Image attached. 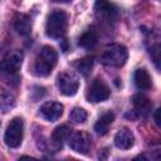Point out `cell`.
Wrapping results in <instances>:
<instances>
[{
  "label": "cell",
  "mask_w": 161,
  "mask_h": 161,
  "mask_svg": "<svg viewBox=\"0 0 161 161\" xmlns=\"http://www.w3.org/2000/svg\"><path fill=\"white\" fill-rule=\"evenodd\" d=\"M23 52L21 50H11L9 52L0 62V74L8 79L9 83H11V80H15L16 83L19 82V75L18 72L21 67L23 63Z\"/></svg>",
  "instance_id": "6da1fadb"
},
{
  "label": "cell",
  "mask_w": 161,
  "mask_h": 161,
  "mask_svg": "<svg viewBox=\"0 0 161 161\" xmlns=\"http://www.w3.org/2000/svg\"><path fill=\"white\" fill-rule=\"evenodd\" d=\"M58 60V54L57 50L49 45H44L39 54L35 58L34 62V70L35 74L39 77H47L52 73V70L54 69L55 64Z\"/></svg>",
  "instance_id": "7a4b0ae2"
},
{
  "label": "cell",
  "mask_w": 161,
  "mask_h": 161,
  "mask_svg": "<svg viewBox=\"0 0 161 161\" xmlns=\"http://www.w3.org/2000/svg\"><path fill=\"white\" fill-rule=\"evenodd\" d=\"M67 25H68L67 14L63 10H54L48 15L45 33L49 38L60 39L65 34Z\"/></svg>",
  "instance_id": "3957f363"
},
{
  "label": "cell",
  "mask_w": 161,
  "mask_h": 161,
  "mask_svg": "<svg viewBox=\"0 0 161 161\" xmlns=\"http://www.w3.org/2000/svg\"><path fill=\"white\" fill-rule=\"evenodd\" d=\"M128 58V52L126 47L121 44H109L104 48L102 55H101V62L104 65L108 67H122L125 65L126 60Z\"/></svg>",
  "instance_id": "277c9868"
},
{
  "label": "cell",
  "mask_w": 161,
  "mask_h": 161,
  "mask_svg": "<svg viewBox=\"0 0 161 161\" xmlns=\"http://www.w3.org/2000/svg\"><path fill=\"white\" fill-rule=\"evenodd\" d=\"M23 133H24V121H23V118L14 117L10 121V123L8 125V128H6L5 136H4V141L9 147L16 148L21 145Z\"/></svg>",
  "instance_id": "5b68a950"
},
{
  "label": "cell",
  "mask_w": 161,
  "mask_h": 161,
  "mask_svg": "<svg viewBox=\"0 0 161 161\" xmlns=\"http://www.w3.org/2000/svg\"><path fill=\"white\" fill-rule=\"evenodd\" d=\"M57 86H58L59 92L63 96L69 97V96H74L78 92L79 80L74 74L68 73V72H63L57 78Z\"/></svg>",
  "instance_id": "8992f818"
},
{
  "label": "cell",
  "mask_w": 161,
  "mask_h": 161,
  "mask_svg": "<svg viewBox=\"0 0 161 161\" xmlns=\"http://www.w3.org/2000/svg\"><path fill=\"white\" fill-rule=\"evenodd\" d=\"M109 96H111L109 87L101 78L94 79L87 91V99L89 102H93V103L103 102V101L108 99Z\"/></svg>",
  "instance_id": "52a82bcc"
},
{
  "label": "cell",
  "mask_w": 161,
  "mask_h": 161,
  "mask_svg": "<svg viewBox=\"0 0 161 161\" xmlns=\"http://www.w3.org/2000/svg\"><path fill=\"white\" fill-rule=\"evenodd\" d=\"M69 146L73 151L78 153H88L91 146H92V138L91 136L84 131H77L69 135Z\"/></svg>",
  "instance_id": "ba28073f"
},
{
  "label": "cell",
  "mask_w": 161,
  "mask_h": 161,
  "mask_svg": "<svg viewBox=\"0 0 161 161\" xmlns=\"http://www.w3.org/2000/svg\"><path fill=\"white\" fill-rule=\"evenodd\" d=\"M63 109L64 107L59 102H45L44 104H42L39 112L47 121L54 122L60 118V116L63 114Z\"/></svg>",
  "instance_id": "9c48e42d"
},
{
  "label": "cell",
  "mask_w": 161,
  "mask_h": 161,
  "mask_svg": "<svg viewBox=\"0 0 161 161\" xmlns=\"http://www.w3.org/2000/svg\"><path fill=\"white\" fill-rule=\"evenodd\" d=\"M70 131H72V130H70L67 125L58 126V127L53 131V133H52V136H50V140H49V147L53 150V152H55V151H58L59 148H62L63 141L69 137V135L72 133Z\"/></svg>",
  "instance_id": "30bf717a"
},
{
  "label": "cell",
  "mask_w": 161,
  "mask_h": 161,
  "mask_svg": "<svg viewBox=\"0 0 161 161\" xmlns=\"http://www.w3.org/2000/svg\"><path fill=\"white\" fill-rule=\"evenodd\" d=\"M94 10L99 18H103L106 20H112L118 15L117 6L111 4L108 0H97Z\"/></svg>",
  "instance_id": "8fae6325"
},
{
  "label": "cell",
  "mask_w": 161,
  "mask_h": 161,
  "mask_svg": "<svg viewBox=\"0 0 161 161\" xmlns=\"http://www.w3.org/2000/svg\"><path fill=\"white\" fill-rule=\"evenodd\" d=\"M133 108H135V113L137 116H141V117H145L150 113L151 111V107H152V103L151 101L143 96V94H136L133 96Z\"/></svg>",
  "instance_id": "7c38bea8"
},
{
  "label": "cell",
  "mask_w": 161,
  "mask_h": 161,
  "mask_svg": "<svg viewBox=\"0 0 161 161\" xmlns=\"http://www.w3.org/2000/svg\"><path fill=\"white\" fill-rule=\"evenodd\" d=\"M133 135L128 128L119 130L114 136V145L121 150H128L133 146Z\"/></svg>",
  "instance_id": "4fadbf2b"
},
{
  "label": "cell",
  "mask_w": 161,
  "mask_h": 161,
  "mask_svg": "<svg viewBox=\"0 0 161 161\" xmlns=\"http://www.w3.org/2000/svg\"><path fill=\"white\" fill-rule=\"evenodd\" d=\"M14 28L18 34L26 36L31 31V19L25 14H16L14 18Z\"/></svg>",
  "instance_id": "5bb4252c"
},
{
  "label": "cell",
  "mask_w": 161,
  "mask_h": 161,
  "mask_svg": "<svg viewBox=\"0 0 161 161\" xmlns=\"http://www.w3.org/2000/svg\"><path fill=\"white\" fill-rule=\"evenodd\" d=\"M133 82L136 84V87L138 89H142V91H146V89H150L152 87V79L148 74V72L143 68H140L135 72L133 74Z\"/></svg>",
  "instance_id": "9a60e30c"
},
{
  "label": "cell",
  "mask_w": 161,
  "mask_h": 161,
  "mask_svg": "<svg viewBox=\"0 0 161 161\" xmlns=\"http://www.w3.org/2000/svg\"><path fill=\"white\" fill-rule=\"evenodd\" d=\"M14 106H15L14 94L10 91L0 87V112L1 113H6L10 109H13Z\"/></svg>",
  "instance_id": "2e32d148"
},
{
  "label": "cell",
  "mask_w": 161,
  "mask_h": 161,
  "mask_svg": "<svg viewBox=\"0 0 161 161\" xmlns=\"http://www.w3.org/2000/svg\"><path fill=\"white\" fill-rule=\"evenodd\" d=\"M97 42H98V34H97V31L94 29H89V30L84 31L80 35V38L78 40V44H79V47H82L84 49H92V48L96 47Z\"/></svg>",
  "instance_id": "e0dca14e"
},
{
  "label": "cell",
  "mask_w": 161,
  "mask_h": 161,
  "mask_svg": "<svg viewBox=\"0 0 161 161\" xmlns=\"http://www.w3.org/2000/svg\"><path fill=\"white\" fill-rule=\"evenodd\" d=\"M114 121V114L112 112H106L104 114H102L97 123L94 125V131L98 133V135H106L108 132V127L109 125Z\"/></svg>",
  "instance_id": "ac0fdd59"
},
{
  "label": "cell",
  "mask_w": 161,
  "mask_h": 161,
  "mask_svg": "<svg viewBox=\"0 0 161 161\" xmlns=\"http://www.w3.org/2000/svg\"><path fill=\"white\" fill-rule=\"evenodd\" d=\"M74 65H75L77 70H78L82 75L87 77V75L91 73V70H92V67H93V58H92V57H84V58L77 60Z\"/></svg>",
  "instance_id": "d6986e66"
},
{
  "label": "cell",
  "mask_w": 161,
  "mask_h": 161,
  "mask_svg": "<svg viewBox=\"0 0 161 161\" xmlns=\"http://www.w3.org/2000/svg\"><path fill=\"white\" fill-rule=\"evenodd\" d=\"M69 119L73 123H83L87 119V112L80 107H74L69 113Z\"/></svg>",
  "instance_id": "ffe728a7"
},
{
  "label": "cell",
  "mask_w": 161,
  "mask_h": 161,
  "mask_svg": "<svg viewBox=\"0 0 161 161\" xmlns=\"http://www.w3.org/2000/svg\"><path fill=\"white\" fill-rule=\"evenodd\" d=\"M36 93V96H34V101H36V99H39V98H42L43 96H44V93H45V88H43V87H39V86H35V87H33V91H31V94H35Z\"/></svg>",
  "instance_id": "44dd1931"
},
{
  "label": "cell",
  "mask_w": 161,
  "mask_h": 161,
  "mask_svg": "<svg viewBox=\"0 0 161 161\" xmlns=\"http://www.w3.org/2000/svg\"><path fill=\"white\" fill-rule=\"evenodd\" d=\"M150 53L152 54V58H153V62H155V64H156V67L158 68V59H160V57H158V54H160V47H158V44H156L151 50H150Z\"/></svg>",
  "instance_id": "7402d4cb"
},
{
  "label": "cell",
  "mask_w": 161,
  "mask_h": 161,
  "mask_svg": "<svg viewBox=\"0 0 161 161\" xmlns=\"http://www.w3.org/2000/svg\"><path fill=\"white\" fill-rule=\"evenodd\" d=\"M160 112H161V109H160V108H157V109L155 111V113H153L155 123H156V126H157V127H160V126H161V119H160Z\"/></svg>",
  "instance_id": "603a6c76"
},
{
  "label": "cell",
  "mask_w": 161,
  "mask_h": 161,
  "mask_svg": "<svg viewBox=\"0 0 161 161\" xmlns=\"http://www.w3.org/2000/svg\"><path fill=\"white\" fill-rule=\"evenodd\" d=\"M53 1H55V3H68L70 0H53Z\"/></svg>",
  "instance_id": "cb8c5ba5"
},
{
  "label": "cell",
  "mask_w": 161,
  "mask_h": 161,
  "mask_svg": "<svg viewBox=\"0 0 161 161\" xmlns=\"http://www.w3.org/2000/svg\"><path fill=\"white\" fill-rule=\"evenodd\" d=\"M0 126H1V123H0Z\"/></svg>",
  "instance_id": "d4e9b609"
}]
</instances>
